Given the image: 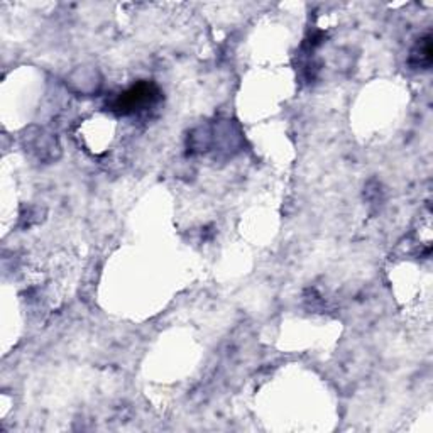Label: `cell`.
Instances as JSON below:
<instances>
[{"label":"cell","instance_id":"1","mask_svg":"<svg viewBox=\"0 0 433 433\" xmlns=\"http://www.w3.org/2000/svg\"><path fill=\"white\" fill-rule=\"evenodd\" d=\"M151 98H152L151 86H148V85L134 86L132 90H129L127 93H124V95L120 97L119 109L122 110V112L136 110V107H141V105L151 102Z\"/></svg>","mask_w":433,"mask_h":433}]
</instances>
